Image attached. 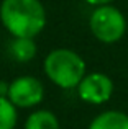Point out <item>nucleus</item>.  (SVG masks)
<instances>
[{"label":"nucleus","instance_id":"f257e3e1","mask_svg":"<svg viewBox=\"0 0 128 129\" xmlns=\"http://www.w3.org/2000/svg\"><path fill=\"white\" fill-rule=\"evenodd\" d=\"M0 20L13 36L33 38L45 28L46 15L39 0H3Z\"/></svg>","mask_w":128,"mask_h":129},{"label":"nucleus","instance_id":"f03ea898","mask_svg":"<svg viewBox=\"0 0 128 129\" xmlns=\"http://www.w3.org/2000/svg\"><path fill=\"white\" fill-rule=\"evenodd\" d=\"M46 75L62 88H74L86 77V64L79 54L69 49H56L45 60Z\"/></svg>","mask_w":128,"mask_h":129},{"label":"nucleus","instance_id":"0eeeda50","mask_svg":"<svg viewBox=\"0 0 128 129\" xmlns=\"http://www.w3.org/2000/svg\"><path fill=\"white\" fill-rule=\"evenodd\" d=\"M25 129H59V123L51 111H36L26 119Z\"/></svg>","mask_w":128,"mask_h":129},{"label":"nucleus","instance_id":"6e6552de","mask_svg":"<svg viewBox=\"0 0 128 129\" xmlns=\"http://www.w3.org/2000/svg\"><path fill=\"white\" fill-rule=\"evenodd\" d=\"M12 54L22 62L33 59L36 54V46L31 38H16L12 43Z\"/></svg>","mask_w":128,"mask_h":129},{"label":"nucleus","instance_id":"1a4fd4ad","mask_svg":"<svg viewBox=\"0 0 128 129\" xmlns=\"http://www.w3.org/2000/svg\"><path fill=\"white\" fill-rule=\"evenodd\" d=\"M16 123V111L12 101L0 96V129H13Z\"/></svg>","mask_w":128,"mask_h":129},{"label":"nucleus","instance_id":"9b49d317","mask_svg":"<svg viewBox=\"0 0 128 129\" xmlns=\"http://www.w3.org/2000/svg\"><path fill=\"white\" fill-rule=\"evenodd\" d=\"M5 91H8V87H7V83L0 82V96H3V95H5Z\"/></svg>","mask_w":128,"mask_h":129},{"label":"nucleus","instance_id":"20e7f679","mask_svg":"<svg viewBox=\"0 0 128 129\" xmlns=\"http://www.w3.org/2000/svg\"><path fill=\"white\" fill-rule=\"evenodd\" d=\"M79 96L87 103L100 105L110 100L113 91V83L105 74L94 72L90 75H86L80 80L79 85Z\"/></svg>","mask_w":128,"mask_h":129},{"label":"nucleus","instance_id":"7ed1b4c3","mask_svg":"<svg viewBox=\"0 0 128 129\" xmlns=\"http://www.w3.org/2000/svg\"><path fill=\"white\" fill-rule=\"evenodd\" d=\"M90 29L102 43H115L122 39L126 29L125 16L120 10L110 5H100L90 15Z\"/></svg>","mask_w":128,"mask_h":129},{"label":"nucleus","instance_id":"9d476101","mask_svg":"<svg viewBox=\"0 0 128 129\" xmlns=\"http://www.w3.org/2000/svg\"><path fill=\"white\" fill-rule=\"evenodd\" d=\"M87 3H90V5H105V3L112 2V0H86Z\"/></svg>","mask_w":128,"mask_h":129},{"label":"nucleus","instance_id":"39448f33","mask_svg":"<svg viewBox=\"0 0 128 129\" xmlns=\"http://www.w3.org/2000/svg\"><path fill=\"white\" fill-rule=\"evenodd\" d=\"M8 96L16 106H35L43 100V85L33 77H22L8 85Z\"/></svg>","mask_w":128,"mask_h":129},{"label":"nucleus","instance_id":"423d86ee","mask_svg":"<svg viewBox=\"0 0 128 129\" xmlns=\"http://www.w3.org/2000/svg\"><path fill=\"white\" fill-rule=\"evenodd\" d=\"M89 129H128V114L122 111H105L90 123Z\"/></svg>","mask_w":128,"mask_h":129}]
</instances>
